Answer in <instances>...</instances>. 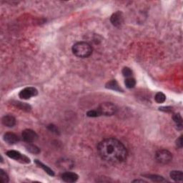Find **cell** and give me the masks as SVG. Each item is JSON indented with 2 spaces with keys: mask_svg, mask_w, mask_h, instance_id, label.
<instances>
[{
  "mask_svg": "<svg viewBox=\"0 0 183 183\" xmlns=\"http://www.w3.org/2000/svg\"><path fill=\"white\" fill-rule=\"evenodd\" d=\"M2 124L5 125V126L8 127H14L16 124L15 118L12 115L4 116L2 120Z\"/></svg>",
  "mask_w": 183,
  "mask_h": 183,
  "instance_id": "cell-11",
  "label": "cell"
},
{
  "mask_svg": "<svg viewBox=\"0 0 183 183\" xmlns=\"http://www.w3.org/2000/svg\"><path fill=\"white\" fill-rule=\"evenodd\" d=\"M7 155L11 159H15V160L20 162L21 163L28 164L30 162V159H29V157H27L24 155H22L18 151L9 150L7 152Z\"/></svg>",
  "mask_w": 183,
  "mask_h": 183,
  "instance_id": "cell-5",
  "label": "cell"
},
{
  "mask_svg": "<svg viewBox=\"0 0 183 183\" xmlns=\"http://www.w3.org/2000/svg\"><path fill=\"white\" fill-rule=\"evenodd\" d=\"M35 163H36V165L38 166V167H41L42 169H43L44 171L45 172H47V173L49 175H50V176H54V172H53V170L52 169H50V168L49 167H47V165H44L43 163L38 160V159H36Z\"/></svg>",
  "mask_w": 183,
  "mask_h": 183,
  "instance_id": "cell-14",
  "label": "cell"
},
{
  "mask_svg": "<svg viewBox=\"0 0 183 183\" xmlns=\"http://www.w3.org/2000/svg\"><path fill=\"white\" fill-rule=\"evenodd\" d=\"M176 145L177 146V148H182V136H180V137L177 140Z\"/></svg>",
  "mask_w": 183,
  "mask_h": 183,
  "instance_id": "cell-26",
  "label": "cell"
},
{
  "mask_svg": "<svg viewBox=\"0 0 183 183\" xmlns=\"http://www.w3.org/2000/svg\"><path fill=\"white\" fill-rule=\"evenodd\" d=\"M110 22H111L112 24L114 27H120L123 24V22H124V17H123L122 12L118 11L115 12V13H114L111 16Z\"/></svg>",
  "mask_w": 183,
  "mask_h": 183,
  "instance_id": "cell-8",
  "label": "cell"
},
{
  "mask_svg": "<svg viewBox=\"0 0 183 183\" xmlns=\"http://www.w3.org/2000/svg\"><path fill=\"white\" fill-rule=\"evenodd\" d=\"M144 182L145 181L144 180H135L133 181V182Z\"/></svg>",
  "mask_w": 183,
  "mask_h": 183,
  "instance_id": "cell-28",
  "label": "cell"
},
{
  "mask_svg": "<svg viewBox=\"0 0 183 183\" xmlns=\"http://www.w3.org/2000/svg\"><path fill=\"white\" fill-rule=\"evenodd\" d=\"M97 110H98L101 115L110 116L116 113L118 108L114 104L111 103H104L99 105Z\"/></svg>",
  "mask_w": 183,
  "mask_h": 183,
  "instance_id": "cell-4",
  "label": "cell"
},
{
  "mask_svg": "<svg viewBox=\"0 0 183 183\" xmlns=\"http://www.w3.org/2000/svg\"><path fill=\"white\" fill-rule=\"evenodd\" d=\"M155 101H156L157 103H159V104L163 103H165L166 100V96L164 93L160 92H157V94L155 95Z\"/></svg>",
  "mask_w": 183,
  "mask_h": 183,
  "instance_id": "cell-19",
  "label": "cell"
},
{
  "mask_svg": "<svg viewBox=\"0 0 183 183\" xmlns=\"http://www.w3.org/2000/svg\"><path fill=\"white\" fill-rule=\"evenodd\" d=\"M47 128L50 131L52 132L53 133L55 134H59V129L57 127L54 125H49L47 126Z\"/></svg>",
  "mask_w": 183,
  "mask_h": 183,
  "instance_id": "cell-25",
  "label": "cell"
},
{
  "mask_svg": "<svg viewBox=\"0 0 183 183\" xmlns=\"http://www.w3.org/2000/svg\"><path fill=\"white\" fill-rule=\"evenodd\" d=\"M155 158L158 163L167 165L172 159V154L167 150H159L155 154Z\"/></svg>",
  "mask_w": 183,
  "mask_h": 183,
  "instance_id": "cell-3",
  "label": "cell"
},
{
  "mask_svg": "<svg viewBox=\"0 0 183 183\" xmlns=\"http://www.w3.org/2000/svg\"><path fill=\"white\" fill-rule=\"evenodd\" d=\"M174 122L176 123L177 125V129L179 130H182V116L180 115V114H174L173 117Z\"/></svg>",
  "mask_w": 183,
  "mask_h": 183,
  "instance_id": "cell-15",
  "label": "cell"
},
{
  "mask_svg": "<svg viewBox=\"0 0 183 183\" xmlns=\"http://www.w3.org/2000/svg\"><path fill=\"white\" fill-rule=\"evenodd\" d=\"M122 72L123 76L125 77H127V78L131 77L132 75H133V71H132V69L129 67L123 68Z\"/></svg>",
  "mask_w": 183,
  "mask_h": 183,
  "instance_id": "cell-23",
  "label": "cell"
},
{
  "mask_svg": "<svg viewBox=\"0 0 183 183\" xmlns=\"http://www.w3.org/2000/svg\"><path fill=\"white\" fill-rule=\"evenodd\" d=\"M26 149L28 152L32 154H39L40 152V149L35 144L32 143H27V144H26Z\"/></svg>",
  "mask_w": 183,
  "mask_h": 183,
  "instance_id": "cell-17",
  "label": "cell"
},
{
  "mask_svg": "<svg viewBox=\"0 0 183 183\" xmlns=\"http://www.w3.org/2000/svg\"><path fill=\"white\" fill-rule=\"evenodd\" d=\"M106 88L118 92H123V89L120 87V85L118 84V82L115 80H112L108 82L106 84Z\"/></svg>",
  "mask_w": 183,
  "mask_h": 183,
  "instance_id": "cell-12",
  "label": "cell"
},
{
  "mask_svg": "<svg viewBox=\"0 0 183 183\" xmlns=\"http://www.w3.org/2000/svg\"><path fill=\"white\" fill-rule=\"evenodd\" d=\"M125 85H126V87H127V88L131 89V88H133V87H135V84H136V81L134 78L128 77L125 80Z\"/></svg>",
  "mask_w": 183,
  "mask_h": 183,
  "instance_id": "cell-21",
  "label": "cell"
},
{
  "mask_svg": "<svg viewBox=\"0 0 183 183\" xmlns=\"http://www.w3.org/2000/svg\"><path fill=\"white\" fill-rule=\"evenodd\" d=\"M22 136L23 140L27 143H32V142H35L38 139L37 134L32 129H25L23 131Z\"/></svg>",
  "mask_w": 183,
  "mask_h": 183,
  "instance_id": "cell-7",
  "label": "cell"
},
{
  "mask_svg": "<svg viewBox=\"0 0 183 183\" xmlns=\"http://www.w3.org/2000/svg\"><path fill=\"white\" fill-rule=\"evenodd\" d=\"M97 152L104 160L111 164H119L127 158V151L124 144L114 138H107L100 142Z\"/></svg>",
  "mask_w": 183,
  "mask_h": 183,
  "instance_id": "cell-1",
  "label": "cell"
},
{
  "mask_svg": "<svg viewBox=\"0 0 183 183\" xmlns=\"http://www.w3.org/2000/svg\"><path fill=\"white\" fill-rule=\"evenodd\" d=\"M145 177L154 182H165L166 181L162 176L156 175V174H148V175H145Z\"/></svg>",
  "mask_w": 183,
  "mask_h": 183,
  "instance_id": "cell-20",
  "label": "cell"
},
{
  "mask_svg": "<svg viewBox=\"0 0 183 183\" xmlns=\"http://www.w3.org/2000/svg\"><path fill=\"white\" fill-rule=\"evenodd\" d=\"M4 140L9 144H14L20 141L18 136L12 133H7L3 136Z\"/></svg>",
  "mask_w": 183,
  "mask_h": 183,
  "instance_id": "cell-10",
  "label": "cell"
},
{
  "mask_svg": "<svg viewBox=\"0 0 183 183\" xmlns=\"http://www.w3.org/2000/svg\"><path fill=\"white\" fill-rule=\"evenodd\" d=\"M87 115L89 117V118H97V117L100 116L101 114L98 111V110H89V112H87Z\"/></svg>",
  "mask_w": 183,
  "mask_h": 183,
  "instance_id": "cell-24",
  "label": "cell"
},
{
  "mask_svg": "<svg viewBox=\"0 0 183 183\" xmlns=\"http://www.w3.org/2000/svg\"><path fill=\"white\" fill-rule=\"evenodd\" d=\"M59 167L64 168V169H70V168L73 167L74 164L69 159H62L59 162Z\"/></svg>",
  "mask_w": 183,
  "mask_h": 183,
  "instance_id": "cell-16",
  "label": "cell"
},
{
  "mask_svg": "<svg viewBox=\"0 0 183 183\" xmlns=\"http://www.w3.org/2000/svg\"><path fill=\"white\" fill-rule=\"evenodd\" d=\"M14 105L20 108V109L24 110V111L26 112H29L31 110V107L30 105H27L26 103H20V102H15V103H14Z\"/></svg>",
  "mask_w": 183,
  "mask_h": 183,
  "instance_id": "cell-18",
  "label": "cell"
},
{
  "mask_svg": "<svg viewBox=\"0 0 183 183\" xmlns=\"http://www.w3.org/2000/svg\"><path fill=\"white\" fill-rule=\"evenodd\" d=\"M72 52L75 56L80 58H86L92 53V47L89 43L85 42H77L72 47Z\"/></svg>",
  "mask_w": 183,
  "mask_h": 183,
  "instance_id": "cell-2",
  "label": "cell"
},
{
  "mask_svg": "<svg viewBox=\"0 0 183 183\" xmlns=\"http://www.w3.org/2000/svg\"><path fill=\"white\" fill-rule=\"evenodd\" d=\"M61 177L62 180L64 182L72 183L76 182V181L78 180L79 176L76 173H74V172H65L62 174Z\"/></svg>",
  "mask_w": 183,
  "mask_h": 183,
  "instance_id": "cell-9",
  "label": "cell"
},
{
  "mask_svg": "<svg viewBox=\"0 0 183 183\" xmlns=\"http://www.w3.org/2000/svg\"><path fill=\"white\" fill-rule=\"evenodd\" d=\"M170 177H171L172 180L175 182H182L183 180V173L182 171H176V170H174V171H172L170 174Z\"/></svg>",
  "mask_w": 183,
  "mask_h": 183,
  "instance_id": "cell-13",
  "label": "cell"
},
{
  "mask_svg": "<svg viewBox=\"0 0 183 183\" xmlns=\"http://www.w3.org/2000/svg\"><path fill=\"white\" fill-rule=\"evenodd\" d=\"M37 89L35 87H26L20 92V94H19V97L23 99H29L32 97L37 96Z\"/></svg>",
  "mask_w": 183,
  "mask_h": 183,
  "instance_id": "cell-6",
  "label": "cell"
},
{
  "mask_svg": "<svg viewBox=\"0 0 183 183\" xmlns=\"http://www.w3.org/2000/svg\"><path fill=\"white\" fill-rule=\"evenodd\" d=\"M159 110L166 112H171L172 111V108L171 107H162L159 108Z\"/></svg>",
  "mask_w": 183,
  "mask_h": 183,
  "instance_id": "cell-27",
  "label": "cell"
},
{
  "mask_svg": "<svg viewBox=\"0 0 183 183\" xmlns=\"http://www.w3.org/2000/svg\"><path fill=\"white\" fill-rule=\"evenodd\" d=\"M0 182L2 183L9 182V177L3 170H0Z\"/></svg>",
  "mask_w": 183,
  "mask_h": 183,
  "instance_id": "cell-22",
  "label": "cell"
}]
</instances>
